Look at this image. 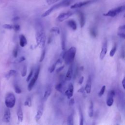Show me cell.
<instances>
[{
	"label": "cell",
	"mask_w": 125,
	"mask_h": 125,
	"mask_svg": "<svg viewBox=\"0 0 125 125\" xmlns=\"http://www.w3.org/2000/svg\"><path fill=\"white\" fill-rule=\"evenodd\" d=\"M36 41L37 46L40 48H43L46 42V36L43 28L40 23L36 25Z\"/></svg>",
	"instance_id": "1"
},
{
	"label": "cell",
	"mask_w": 125,
	"mask_h": 125,
	"mask_svg": "<svg viewBox=\"0 0 125 125\" xmlns=\"http://www.w3.org/2000/svg\"><path fill=\"white\" fill-rule=\"evenodd\" d=\"M64 51L62 55V59L64 60L66 64H70L74 60L76 54V48L72 46L68 50Z\"/></svg>",
	"instance_id": "2"
},
{
	"label": "cell",
	"mask_w": 125,
	"mask_h": 125,
	"mask_svg": "<svg viewBox=\"0 0 125 125\" xmlns=\"http://www.w3.org/2000/svg\"><path fill=\"white\" fill-rule=\"evenodd\" d=\"M70 3V0H63L62 1H61L59 3H57L55 5H54L53 6H51L50 8H49L48 10L45 11L42 15V17H45L50 15L54 10L61 7H64V6H67L69 5Z\"/></svg>",
	"instance_id": "3"
},
{
	"label": "cell",
	"mask_w": 125,
	"mask_h": 125,
	"mask_svg": "<svg viewBox=\"0 0 125 125\" xmlns=\"http://www.w3.org/2000/svg\"><path fill=\"white\" fill-rule=\"evenodd\" d=\"M5 104L8 108H13L16 104V97L12 92L8 93L5 97Z\"/></svg>",
	"instance_id": "4"
},
{
	"label": "cell",
	"mask_w": 125,
	"mask_h": 125,
	"mask_svg": "<svg viewBox=\"0 0 125 125\" xmlns=\"http://www.w3.org/2000/svg\"><path fill=\"white\" fill-rule=\"evenodd\" d=\"M125 7L124 5L119 6L118 7H116V8H115L114 9L109 10L106 13H104L103 14V15L104 16H106V17H114L116 16L117 15H118L120 13L124 11L125 10Z\"/></svg>",
	"instance_id": "5"
},
{
	"label": "cell",
	"mask_w": 125,
	"mask_h": 125,
	"mask_svg": "<svg viewBox=\"0 0 125 125\" xmlns=\"http://www.w3.org/2000/svg\"><path fill=\"white\" fill-rule=\"evenodd\" d=\"M40 67H39L36 70V72H35L34 75L33 76V77L32 78V79L30 80L28 85V87H27V89L29 91H30L32 90V88H33L35 84L36 83L37 79L39 77V74H40Z\"/></svg>",
	"instance_id": "6"
},
{
	"label": "cell",
	"mask_w": 125,
	"mask_h": 125,
	"mask_svg": "<svg viewBox=\"0 0 125 125\" xmlns=\"http://www.w3.org/2000/svg\"><path fill=\"white\" fill-rule=\"evenodd\" d=\"M107 52V42L106 39H104V41L103 42V45L102 46L101 50L100 53V60H102L105 56Z\"/></svg>",
	"instance_id": "7"
},
{
	"label": "cell",
	"mask_w": 125,
	"mask_h": 125,
	"mask_svg": "<svg viewBox=\"0 0 125 125\" xmlns=\"http://www.w3.org/2000/svg\"><path fill=\"white\" fill-rule=\"evenodd\" d=\"M73 15V13L71 12H63L61 13L57 18L56 20L59 22H62L65 20L69 18Z\"/></svg>",
	"instance_id": "8"
},
{
	"label": "cell",
	"mask_w": 125,
	"mask_h": 125,
	"mask_svg": "<svg viewBox=\"0 0 125 125\" xmlns=\"http://www.w3.org/2000/svg\"><path fill=\"white\" fill-rule=\"evenodd\" d=\"M115 93L114 90H112L111 91H110V92H109L107 99H106V104L108 106H111L113 104L114 102V99H113V97L115 96Z\"/></svg>",
	"instance_id": "9"
},
{
	"label": "cell",
	"mask_w": 125,
	"mask_h": 125,
	"mask_svg": "<svg viewBox=\"0 0 125 125\" xmlns=\"http://www.w3.org/2000/svg\"><path fill=\"white\" fill-rule=\"evenodd\" d=\"M94 0H86V1H81V2H79L78 3H76L74 4L71 5L70 6V8L71 9H76V8H80L84 5H87L89 3H91L93 1H94Z\"/></svg>",
	"instance_id": "10"
},
{
	"label": "cell",
	"mask_w": 125,
	"mask_h": 125,
	"mask_svg": "<svg viewBox=\"0 0 125 125\" xmlns=\"http://www.w3.org/2000/svg\"><path fill=\"white\" fill-rule=\"evenodd\" d=\"M74 91V86L72 83H70L66 90L65 91V95L68 99H70L73 96Z\"/></svg>",
	"instance_id": "11"
},
{
	"label": "cell",
	"mask_w": 125,
	"mask_h": 125,
	"mask_svg": "<svg viewBox=\"0 0 125 125\" xmlns=\"http://www.w3.org/2000/svg\"><path fill=\"white\" fill-rule=\"evenodd\" d=\"M73 76V66L72 64L69 67L67 73L65 76V80L66 81H70L72 77Z\"/></svg>",
	"instance_id": "12"
},
{
	"label": "cell",
	"mask_w": 125,
	"mask_h": 125,
	"mask_svg": "<svg viewBox=\"0 0 125 125\" xmlns=\"http://www.w3.org/2000/svg\"><path fill=\"white\" fill-rule=\"evenodd\" d=\"M11 119V112L9 109L8 108L4 111L2 121L4 123H9Z\"/></svg>",
	"instance_id": "13"
},
{
	"label": "cell",
	"mask_w": 125,
	"mask_h": 125,
	"mask_svg": "<svg viewBox=\"0 0 125 125\" xmlns=\"http://www.w3.org/2000/svg\"><path fill=\"white\" fill-rule=\"evenodd\" d=\"M91 84H92V80L90 76H89L86 83L85 84V86L84 87V90L85 91L87 94H89L91 92Z\"/></svg>",
	"instance_id": "14"
},
{
	"label": "cell",
	"mask_w": 125,
	"mask_h": 125,
	"mask_svg": "<svg viewBox=\"0 0 125 125\" xmlns=\"http://www.w3.org/2000/svg\"><path fill=\"white\" fill-rule=\"evenodd\" d=\"M43 107L42 105H40L37 110L36 115H35V119L37 122H38L41 118L42 114H43Z\"/></svg>",
	"instance_id": "15"
},
{
	"label": "cell",
	"mask_w": 125,
	"mask_h": 125,
	"mask_svg": "<svg viewBox=\"0 0 125 125\" xmlns=\"http://www.w3.org/2000/svg\"><path fill=\"white\" fill-rule=\"evenodd\" d=\"M78 13V15L80 19V26H81V27L82 28L84 26L85 23V17L84 14L83 12L81 11H79Z\"/></svg>",
	"instance_id": "16"
},
{
	"label": "cell",
	"mask_w": 125,
	"mask_h": 125,
	"mask_svg": "<svg viewBox=\"0 0 125 125\" xmlns=\"http://www.w3.org/2000/svg\"><path fill=\"white\" fill-rule=\"evenodd\" d=\"M27 43V41L26 37L23 34H21L19 36V44H20V45L21 47H24L26 45Z\"/></svg>",
	"instance_id": "17"
},
{
	"label": "cell",
	"mask_w": 125,
	"mask_h": 125,
	"mask_svg": "<svg viewBox=\"0 0 125 125\" xmlns=\"http://www.w3.org/2000/svg\"><path fill=\"white\" fill-rule=\"evenodd\" d=\"M67 25L71 28L73 31H75L77 28V26L76 21L73 20H70L67 22Z\"/></svg>",
	"instance_id": "18"
},
{
	"label": "cell",
	"mask_w": 125,
	"mask_h": 125,
	"mask_svg": "<svg viewBox=\"0 0 125 125\" xmlns=\"http://www.w3.org/2000/svg\"><path fill=\"white\" fill-rule=\"evenodd\" d=\"M17 117H18V120L19 122H22L23 119V112L21 109V106H19L18 111H17Z\"/></svg>",
	"instance_id": "19"
},
{
	"label": "cell",
	"mask_w": 125,
	"mask_h": 125,
	"mask_svg": "<svg viewBox=\"0 0 125 125\" xmlns=\"http://www.w3.org/2000/svg\"><path fill=\"white\" fill-rule=\"evenodd\" d=\"M62 59H61V58H59V59H58L57 61H56V62L50 67V69H49V72H50V73H52V72H53L54 71V70H55V68H56V65H57V64H61V63H62Z\"/></svg>",
	"instance_id": "20"
},
{
	"label": "cell",
	"mask_w": 125,
	"mask_h": 125,
	"mask_svg": "<svg viewBox=\"0 0 125 125\" xmlns=\"http://www.w3.org/2000/svg\"><path fill=\"white\" fill-rule=\"evenodd\" d=\"M65 42L66 37L64 33H62L61 35V47L62 50H65Z\"/></svg>",
	"instance_id": "21"
},
{
	"label": "cell",
	"mask_w": 125,
	"mask_h": 125,
	"mask_svg": "<svg viewBox=\"0 0 125 125\" xmlns=\"http://www.w3.org/2000/svg\"><path fill=\"white\" fill-rule=\"evenodd\" d=\"M51 91H52V89L51 87H50V86H48L47 87V88L46 89L44 93V95H43V99L44 100H46L49 96L50 95L51 93Z\"/></svg>",
	"instance_id": "22"
},
{
	"label": "cell",
	"mask_w": 125,
	"mask_h": 125,
	"mask_svg": "<svg viewBox=\"0 0 125 125\" xmlns=\"http://www.w3.org/2000/svg\"><path fill=\"white\" fill-rule=\"evenodd\" d=\"M88 114L89 117L91 118L93 116V104L92 101H90L89 106L88 107Z\"/></svg>",
	"instance_id": "23"
},
{
	"label": "cell",
	"mask_w": 125,
	"mask_h": 125,
	"mask_svg": "<svg viewBox=\"0 0 125 125\" xmlns=\"http://www.w3.org/2000/svg\"><path fill=\"white\" fill-rule=\"evenodd\" d=\"M16 73V71L14 69H11L5 75V77L6 79H9L11 77L14 76Z\"/></svg>",
	"instance_id": "24"
},
{
	"label": "cell",
	"mask_w": 125,
	"mask_h": 125,
	"mask_svg": "<svg viewBox=\"0 0 125 125\" xmlns=\"http://www.w3.org/2000/svg\"><path fill=\"white\" fill-rule=\"evenodd\" d=\"M117 45L116 43H115L114 45L113 46L112 49H111L110 53H109V56L110 57H112L114 56V55L116 52V50H117Z\"/></svg>",
	"instance_id": "25"
},
{
	"label": "cell",
	"mask_w": 125,
	"mask_h": 125,
	"mask_svg": "<svg viewBox=\"0 0 125 125\" xmlns=\"http://www.w3.org/2000/svg\"><path fill=\"white\" fill-rule=\"evenodd\" d=\"M67 125H73L74 121H73V116L72 114H71L69 115L67 120Z\"/></svg>",
	"instance_id": "26"
},
{
	"label": "cell",
	"mask_w": 125,
	"mask_h": 125,
	"mask_svg": "<svg viewBox=\"0 0 125 125\" xmlns=\"http://www.w3.org/2000/svg\"><path fill=\"white\" fill-rule=\"evenodd\" d=\"M89 33L91 37L93 38H95L97 36V31L95 28H91L89 30Z\"/></svg>",
	"instance_id": "27"
},
{
	"label": "cell",
	"mask_w": 125,
	"mask_h": 125,
	"mask_svg": "<svg viewBox=\"0 0 125 125\" xmlns=\"http://www.w3.org/2000/svg\"><path fill=\"white\" fill-rule=\"evenodd\" d=\"M50 32L54 33L56 35H59L60 33V29L58 27H53L50 30Z\"/></svg>",
	"instance_id": "28"
},
{
	"label": "cell",
	"mask_w": 125,
	"mask_h": 125,
	"mask_svg": "<svg viewBox=\"0 0 125 125\" xmlns=\"http://www.w3.org/2000/svg\"><path fill=\"white\" fill-rule=\"evenodd\" d=\"M24 105L25 106H27L28 107H31L32 106V101L30 97H28L25 101L24 102Z\"/></svg>",
	"instance_id": "29"
},
{
	"label": "cell",
	"mask_w": 125,
	"mask_h": 125,
	"mask_svg": "<svg viewBox=\"0 0 125 125\" xmlns=\"http://www.w3.org/2000/svg\"><path fill=\"white\" fill-rule=\"evenodd\" d=\"M79 113H80V125H83V112L80 108L79 109Z\"/></svg>",
	"instance_id": "30"
},
{
	"label": "cell",
	"mask_w": 125,
	"mask_h": 125,
	"mask_svg": "<svg viewBox=\"0 0 125 125\" xmlns=\"http://www.w3.org/2000/svg\"><path fill=\"white\" fill-rule=\"evenodd\" d=\"M45 52H46V51H45V48H43V50H42V53H41V57H40V60H39V62H42L44 58H45Z\"/></svg>",
	"instance_id": "31"
},
{
	"label": "cell",
	"mask_w": 125,
	"mask_h": 125,
	"mask_svg": "<svg viewBox=\"0 0 125 125\" xmlns=\"http://www.w3.org/2000/svg\"><path fill=\"white\" fill-rule=\"evenodd\" d=\"M25 60V58L24 56H21L20 58L17 59L16 60H15L14 62V63H21V62H23Z\"/></svg>",
	"instance_id": "32"
},
{
	"label": "cell",
	"mask_w": 125,
	"mask_h": 125,
	"mask_svg": "<svg viewBox=\"0 0 125 125\" xmlns=\"http://www.w3.org/2000/svg\"><path fill=\"white\" fill-rule=\"evenodd\" d=\"M105 88H106V86L104 85L102 87V88H101L100 91L98 93V96H99V97H102L104 95V91H105Z\"/></svg>",
	"instance_id": "33"
},
{
	"label": "cell",
	"mask_w": 125,
	"mask_h": 125,
	"mask_svg": "<svg viewBox=\"0 0 125 125\" xmlns=\"http://www.w3.org/2000/svg\"><path fill=\"white\" fill-rule=\"evenodd\" d=\"M62 83H58V84H57L56 85H55V89L57 91L60 92H62Z\"/></svg>",
	"instance_id": "34"
},
{
	"label": "cell",
	"mask_w": 125,
	"mask_h": 125,
	"mask_svg": "<svg viewBox=\"0 0 125 125\" xmlns=\"http://www.w3.org/2000/svg\"><path fill=\"white\" fill-rule=\"evenodd\" d=\"M27 74V67L26 65H24L21 72V76L22 77H25Z\"/></svg>",
	"instance_id": "35"
},
{
	"label": "cell",
	"mask_w": 125,
	"mask_h": 125,
	"mask_svg": "<svg viewBox=\"0 0 125 125\" xmlns=\"http://www.w3.org/2000/svg\"><path fill=\"white\" fill-rule=\"evenodd\" d=\"M14 89L15 91L17 94H21V90L20 87L17 84L14 85Z\"/></svg>",
	"instance_id": "36"
},
{
	"label": "cell",
	"mask_w": 125,
	"mask_h": 125,
	"mask_svg": "<svg viewBox=\"0 0 125 125\" xmlns=\"http://www.w3.org/2000/svg\"><path fill=\"white\" fill-rule=\"evenodd\" d=\"M18 46H16L15 48L13 49V55L14 58H17L18 56Z\"/></svg>",
	"instance_id": "37"
},
{
	"label": "cell",
	"mask_w": 125,
	"mask_h": 125,
	"mask_svg": "<svg viewBox=\"0 0 125 125\" xmlns=\"http://www.w3.org/2000/svg\"><path fill=\"white\" fill-rule=\"evenodd\" d=\"M33 69H32L31 70L30 72H29V74H28V76H27V78H26V81L27 82H29V81L30 80V79H31V78H32V76H33Z\"/></svg>",
	"instance_id": "38"
},
{
	"label": "cell",
	"mask_w": 125,
	"mask_h": 125,
	"mask_svg": "<svg viewBox=\"0 0 125 125\" xmlns=\"http://www.w3.org/2000/svg\"><path fill=\"white\" fill-rule=\"evenodd\" d=\"M125 25H123L119 27L118 32H125Z\"/></svg>",
	"instance_id": "39"
},
{
	"label": "cell",
	"mask_w": 125,
	"mask_h": 125,
	"mask_svg": "<svg viewBox=\"0 0 125 125\" xmlns=\"http://www.w3.org/2000/svg\"><path fill=\"white\" fill-rule=\"evenodd\" d=\"M59 0H46V2L48 5H51L52 4L55 3Z\"/></svg>",
	"instance_id": "40"
},
{
	"label": "cell",
	"mask_w": 125,
	"mask_h": 125,
	"mask_svg": "<svg viewBox=\"0 0 125 125\" xmlns=\"http://www.w3.org/2000/svg\"><path fill=\"white\" fill-rule=\"evenodd\" d=\"M3 27L5 29H13V25L9 24H5L3 25Z\"/></svg>",
	"instance_id": "41"
},
{
	"label": "cell",
	"mask_w": 125,
	"mask_h": 125,
	"mask_svg": "<svg viewBox=\"0 0 125 125\" xmlns=\"http://www.w3.org/2000/svg\"><path fill=\"white\" fill-rule=\"evenodd\" d=\"M13 29L15 31H18L20 29V26L19 24H15L13 25Z\"/></svg>",
	"instance_id": "42"
},
{
	"label": "cell",
	"mask_w": 125,
	"mask_h": 125,
	"mask_svg": "<svg viewBox=\"0 0 125 125\" xmlns=\"http://www.w3.org/2000/svg\"><path fill=\"white\" fill-rule=\"evenodd\" d=\"M117 35L120 38L124 39L125 38V32H118Z\"/></svg>",
	"instance_id": "43"
},
{
	"label": "cell",
	"mask_w": 125,
	"mask_h": 125,
	"mask_svg": "<svg viewBox=\"0 0 125 125\" xmlns=\"http://www.w3.org/2000/svg\"><path fill=\"white\" fill-rule=\"evenodd\" d=\"M83 81H84V77H83V76H81V77L80 78L79 80L78 84H79V85H81V84L83 83Z\"/></svg>",
	"instance_id": "44"
},
{
	"label": "cell",
	"mask_w": 125,
	"mask_h": 125,
	"mask_svg": "<svg viewBox=\"0 0 125 125\" xmlns=\"http://www.w3.org/2000/svg\"><path fill=\"white\" fill-rule=\"evenodd\" d=\"M75 104V100L74 98L70 99L69 102V105L70 106H73Z\"/></svg>",
	"instance_id": "45"
},
{
	"label": "cell",
	"mask_w": 125,
	"mask_h": 125,
	"mask_svg": "<svg viewBox=\"0 0 125 125\" xmlns=\"http://www.w3.org/2000/svg\"><path fill=\"white\" fill-rule=\"evenodd\" d=\"M64 65H62V66H61L59 67L58 68H57L56 69V73H59L60 71H61L64 68Z\"/></svg>",
	"instance_id": "46"
},
{
	"label": "cell",
	"mask_w": 125,
	"mask_h": 125,
	"mask_svg": "<svg viewBox=\"0 0 125 125\" xmlns=\"http://www.w3.org/2000/svg\"><path fill=\"white\" fill-rule=\"evenodd\" d=\"M84 91H85V90H84V87H83V86H82V87H81L79 89H78V90L77 92H79V93H83Z\"/></svg>",
	"instance_id": "47"
},
{
	"label": "cell",
	"mask_w": 125,
	"mask_h": 125,
	"mask_svg": "<svg viewBox=\"0 0 125 125\" xmlns=\"http://www.w3.org/2000/svg\"><path fill=\"white\" fill-rule=\"evenodd\" d=\"M125 78L124 77L122 81V86L124 88V89H125Z\"/></svg>",
	"instance_id": "48"
},
{
	"label": "cell",
	"mask_w": 125,
	"mask_h": 125,
	"mask_svg": "<svg viewBox=\"0 0 125 125\" xmlns=\"http://www.w3.org/2000/svg\"><path fill=\"white\" fill-rule=\"evenodd\" d=\"M80 69L81 70H82V71H83V66H81Z\"/></svg>",
	"instance_id": "49"
},
{
	"label": "cell",
	"mask_w": 125,
	"mask_h": 125,
	"mask_svg": "<svg viewBox=\"0 0 125 125\" xmlns=\"http://www.w3.org/2000/svg\"><path fill=\"white\" fill-rule=\"evenodd\" d=\"M19 19V17H16V18H15L14 19V20H15H15H18Z\"/></svg>",
	"instance_id": "50"
}]
</instances>
